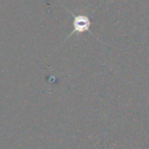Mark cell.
<instances>
[{
  "label": "cell",
  "mask_w": 149,
  "mask_h": 149,
  "mask_svg": "<svg viewBox=\"0 0 149 149\" xmlns=\"http://www.w3.org/2000/svg\"><path fill=\"white\" fill-rule=\"evenodd\" d=\"M68 13L72 15L74 21H72V26H74V30L70 34L68 37H70L74 34H82L85 32H89L90 28H91V21H90L89 17L86 15H74L72 11L68 10Z\"/></svg>",
  "instance_id": "6da1fadb"
}]
</instances>
